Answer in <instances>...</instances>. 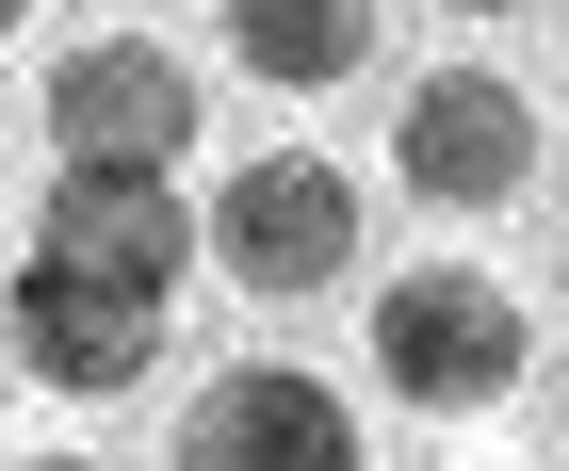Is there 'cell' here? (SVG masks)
<instances>
[{
	"mask_svg": "<svg viewBox=\"0 0 569 471\" xmlns=\"http://www.w3.org/2000/svg\"><path fill=\"white\" fill-rule=\"evenodd\" d=\"M521 293L488 277V260H423V277H391L375 293V390L391 407H423V423H472V407H505L521 390Z\"/></svg>",
	"mask_w": 569,
	"mask_h": 471,
	"instance_id": "6da1fadb",
	"label": "cell"
},
{
	"mask_svg": "<svg viewBox=\"0 0 569 471\" xmlns=\"http://www.w3.org/2000/svg\"><path fill=\"white\" fill-rule=\"evenodd\" d=\"M0 342H17V374H33L49 407H114V390H147V358H163V293H131V277L33 244L17 293H0Z\"/></svg>",
	"mask_w": 569,
	"mask_h": 471,
	"instance_id": "7a4b0ae2",
	"label": "cell"
},
{
	"mask_svg": "<svg viewBox=\"0 0 569 471\" xmlns=\"http://www.w3.org/2000/svg\"><path fill=\"white\" fill-rule=\"evenodd\" d=\"M212 260L244 277V293H326V277H358V179L326 163V147H261V163H228Z\"/></svg>",
	"mask_w": 569,
	"mask_h": 471,
	"instance_id": "3957f363",
	"label": "cell"
},
{
	"mask_svg": "<svg viewBox=\"0 0 569 471\" xmlns=\"http://www.w3.org/2000/svg\"><path fill=\"white\" fill-rule=\"evenodd\" d=\"M49 147L66 163H179L196 147V66L163 33H82L49 66Z\"/></svg>",
	"mask_w": 569,
	"mask_h": 471,
	"instance_id": "277c9868",
	"label": "cell"
},
{
	"mask_svg": "<svg viewBox=\"0 0 569 471\" xmlns=\"http://www.w3.org/2000/svg\"><path fill=\"white\" fill-rule=\"evenodd\" d=\"M391 163H407V196H423V212H505V196L537 179V98L488 82V66H439V82H407Z\"/></svg>",
	"mask_w": 569,
	"mask_h": 471,
	"instance_id": "5b68a950",
	"label": "cell"
},
{
	"mask_svg": "<svg viewBox=\"0 0 569 471\" xmlns=\"http://www.w3.org/2000/svg\"><path fill=\"white\" fill-rule=\"evenodd\" d=\"M179 455L196 471H342L358 455V407L293 358H228L196 407H179Z\"/></svg>",
	"mask_w": 569,
	"mask_h": 471,
	"instance_id": "8992f818",
	"label": "cell"
},
{
	"mask_svg": "<svg viewBox=\"0 0 569 471\" xmlns=\"http://www.w3.org/2000/svg\"><path fill=\"white\" fill-rule=\"evenodd\" d=\"M33 244L98 260V277H131V293H179V260L212 244V212L179 196V163H66L49 179V228Z\"/></svg>",
	"mask_w": 569,
	"mask_h": 471,
	"instance_id": "52a82bcc",
	"label": "cell"
},
{
	"mask_svg": "<svg viewBox=\"0 0 569 471\" xmlns=\"http://www.w3.org/2000/svg\"><path fill=\"white\" fill-rule=\"evenodd\" d=\"M228 66L277 98H342L375 66V0H228Z\"/></svg>",
	"mask_w": 569,
	"mask_h": 471,
	"instance_id": "ba28073f",
	"label": "cell"
},
{
	"mask_svg": "<svg viewBox=\"0 0 569 471\" xmlns=\"http://www.w3.org/2000/svg\"><path fill=\"white\" fill-rule=\"evenodd\" d=\"M17 17H33V0H0V49H17Z\"/></svg>",
	"mask_w": 569,
	"mask_h": 471,
	"instance_id": "9c48e42d",
	"label": "cell"
},
{
	"mask_svg": "<svg viewBox=\"0 0 569 471\" xmlns=\"http://www.w3.org/2000/svg\"><path fill=\"white\" fill-rule=\"evenodd\" d=\"M456 17H521V0H456Z\"/></svg>",
	"mask_w": 569,
	"mask_h": 471,
	"instance_id": "30bf717a",
	"label": "cell"
}]
</instances>
